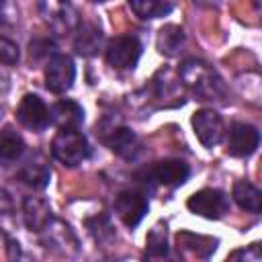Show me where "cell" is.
Here are the masks:
<instances>
[{
    "label": "cell",
    "mask_w": 262,
    "mask_h": 262,
    "mask_svg": "<svg viewBox=\"0 0 262 262\" xmlns=\"http://www.w3.org/2000/svg\"><path fill=\"white\" fill-rule=\"evenodd\" d=\"M8 213H12V199L4 188H0V215H8Z\"/></svg>",
    "instance_id": "obj_28"
},
{
    "label": "cell",
    "mask_w": 262,
    "mask_h": 262,
    "mask_svg": "<svg viewBox=\"0 0 262 262\" xmlns=\"http://www.w3.org/2000/svg\"><path fill=\"white\" fill-rule=\"evenodd\" d=\"M231 196L237 203V207L244 209V211H250V213H260L262 211V192L246 180H237L233 184Z\"/></svg>",
    "instance_id": "obj_18"
},
{
    "label": "cell",
    "mask_w": 262,
    "mask_h": 262,
    "mask_svg": "<svg viewBox=\"0 0 262 262\" xmlns=\"http://www.w3.org/2000/svg\"><path fill=\"white\" fill-rule=\"evenodd\" d=\"M76 80V66L70 55L53 53L45 63V86L53 94H63Z\"/></svg>",
    "instance_id": "obj_6"
},
{
    "label": "cell",
    "mask_w": 262,
    "mask_h": 262,
    "mask_svg": "<svg viewBox=\"0 0 262 262\" xmlns=\"http://www.w3.org/2000/svg\"><path fill=\"white\" fill-rule=\"evenodd\" d=\"M178 76L201 100H223L225 96V84L221 76L203 59H184Z\"/></svg>",
    "instance_id": "obj_1"
},
{
    "label": "cell",
    "mask_w": 262,
    "mask_h": 262,
    "mask_svg": "<svg viewBox=\"0 0 262 262\" xmlns=\"http://www.w3.org/2000/svg\"><path fill=\"white\" fill-rule=\"evenodd\" d=\"M192 129H194L196 139L205 147H209V149L215 147L223 139V133H225L223 119L213 108H201V111H196L192 115Z\"/></svg>",
    "instance_id": "obj_9"
},
{
    "label": "cell",
    "mask_w": 262,
    "mask_h": 262,
    "mask_svg": "<svg viewBox=\"0 0 262 262\" xmlns=\"http://www.w3.org/2000/svg\"><path fill=\"white\" fill-rule=\"evenodd\" d=\"M20 53H18V45L14 41H10L8 37L0 35V63L2 66H14L18 61Z\"/></svg>",
    "instance_id": "obj_24"
},
{
    "label": "cell",
    "mask_w": 262,
    "mask_h": 262,
    "mask_svg": "<svg viewBox=\"0 0 262 262\" xmlns=\"http://www.w3.org/2000/svg\"><path fill=\"white\" fill-rule=\"evenodd\" d=\"M127 2H129L131 10L143 20L166 16L172 10V2L170 0H127Z\"/></svg>",
    "instance_id": "obj_21"
},
{
    "label": "cell",
    "mask_w": 262,
    "mask_h": 262,
    "mask_svg": "<svg viewBox=\"0 0 262 262\" xmlns=\"http://www.w3.org/2000/svg\"><path fill=\"white\" fill-rule=\"evenodd\" d=\"M18 20V10L12 0H0V27H10Z\"/></svg>",
    "instance_id": "obj_25"
},
{
    "label": "cell",
    "mask_w": 262,
    "mask_h": 262,
    "mask_svg": "<svg viewBox=\"0 0 262 262\" xmlns=\"http://www.w3.org/2000/svg\"><path fill=\"white\" fill-rule=\"evenodd\" d=\"M186 41V35H184V29L178 27V25H164L160 31H158V37H156V47L162 55L166 57H174L180 47L184 45Z\"/></svg>",
    "instance_id": "obj_17"
},
{
    "label": "cell",
    "mask_w": 262,
    "mask_h": 262,
    "mask_svg": "<svg viewBox=\"0 0 262 262\" xmlns=\"http://www.w3.org/2000/svg\"><path fill=\"white\" fill-rule=\"evenodd\" d=\"M16 119L29 131H43L49 125V108L37 94H25L18 102Z\"/></svg>",
    "instance_id": "obj_10"
},
{
    "label": "cell",
    "mask_w": 262,
    "mask_h": 262,
    "mask_svg": "<svg viewBox=\"0 0 262 262\" xmlns=\"http://www.w3.org/2000/svg\"><path fill=\"white\" fill-rule=\"evenodd\" d=\"M90 233L94 235L96 242H113L115 239V229L111 225V219L106 215H96L86 221Z\"/></svg>",
    "instance_id": "obj_23"
},
{
    "label": "cell",
    "mask_w": 262,
    "mask_h": 262,
    "mask_svg": "<svg viewBox=\"0 0 262 262\" xmlns=\"http://www.w3.org/2000/svg\"><path fill=\"white\" fill-rule=\"evenodd\" d=\"M145 174L151 178V182H158L164 186H180L188 180L190 168L182 160H160V162H154L145 170Z\"/></svg>",
    "instance_id": "obj_11"
},
{
    "label": "cell",
    "mask_w": 262,
    "mask_h": 262,
    "mask_svg": "<svg viewBox=\"0 0 262 262\" xmlns=\"http://www.w3.org/2000/svg\"><path fill=\"white\" fill-rule=\"evenodd\" d=\"M53 49H55L53 41H47V39H43V41H33V43H31V57H41V55L51 57V55H53Z\"/></svg>",
    "instance_id": "obj_26"
},
{
    "label": "cell",
    "mask_w": 262,
    "mask_h": 262,
    "mask_svg": "<svg viewBox=\"0 0 262 262\" xmlns=\"http://www.w3.org/2000/svg\"><path fill=\"white\" fill-rule=\"evenodd\" d=\"M90 2H108V0H90Z\"/></svg>",
    "instance_id": "obj_29"
},
{
    "label": "cell",
    "mask_w": 262,
    "mask_h": 262,
    "mask_svg": "<svg viewBox=\"0 0 262 262\" xmlns=\"http://www.w3.org/2000/svg\"><path fill=\"white\" fill-rule=\"evenodd\" d=\"M23 217H25V225L31 231L41 233L51 221H53V211L49 207V203L41 196H25L23 201Z\"/></svg>",
    "instance_id": "obj_14"
},
{
    "label": "cell",
    "mask_w": 262,
    "mask_h": 262,
    "mask_svg": "<svg viewBox=\"0 0 262 262\" xmlns=\"http://www.w3.org/2000/svg\"><path fill=\"white\" fill-rule=\"evenodd\" d=\"M260 250H258V244H252L248 250H237V252H233V254H229V258L231 260H235V258H246V260H260Z\"/></svg>",
    "instance_id": "obj_27"
},
{
    "label": "cell",
    "mask_w": 262,
    "mask_h": 262,
    "mask_svg": "<svg viewBox=\"0 0 262 262\" xmlns=\"http://www.w3.org/2000/svg\"><path fill=\"white\" fill-rule=\"evenodd\" d=\"M143 53V45L135 35H119L106 43L104 57L115 70H133Z\"/></svg>",
    "instance_id": "obj_4"
},
{
    "label": "cell",
    "mask_w": 262,
    "mask_h": 262,
    "mask_svg": "<svg viewBox=\"0 0 262 262\" xmlns=\"http://www.w3.org/2000/svg\"><path fill=\"white\" fill-rule=\"evenodd\" d=\"M145 246H147L145 254L149 258H164V256H168V229H166V223H158V225L151 227V231L147 233Z\"/></svg>",
    "instance_id": "obj_22"
},
{
    "label": "cell",
    "mask_w": 262,
    "mask_h": 262,
    "mask_svg": "<svg viewBox=\"0 0 262 262\" xmlns=\"http://www.w3.org/2000/svg\"><path fill=\"white\" fill-rule=\"evenodd\" d=\"M23 154H25V139L12 127H2L0 129V162L2 164L16 162Z\"/></svg>",
    "instance_id": "obj_19"
},
{
    "label": "cell",
    "mask_w": 262,
    "mask_h": 262,
    "mask_svg": "<svg viewBox=\"0 0 262 262\" xmlns=\"http://www.w3.org/2000/svg\"><path fill=\"white\" fill-rule=\"evenodd\" d=\"M43 23L57 35H68L78 29L80 16L70 0H39Z\"/></svg>",
    "instance_id": "obj_3"
},
{
    "label": "cell",
    "mask_w": 262,
    "mask_h": 262,
    "mask_svg": "<svg viewBox=\"0 0 262 262\" xmlns=\"http://www.w3.org/2000/svg\"><path fill=\"white\" fill-rule=\"evenodd\" d=\"M102 143L125 160H135L141 154V139L129 127H113L102 135Z\"/></svg>",
    "instance_id": "obj_12"
},
{
    "label": "cell",
    "mask_w": 262,
    "mask_h": 262,
    "mask_svg": "<svg viewBox=\"0 0 262 262\" xmlns=\"http://www.w3.org/2000/svg\"><path fill=\"white\" fill-rule=\"evenodd\" d=\"M176 242H178V250L188 252V254H192L196 258H207L211 254V252L203 250V246L217 248V239L205 237V235H196V233H190V231H180L176 235Z\"/></svg>",
    "instance_id": "obj_20"
},
{
    "label": "cell",
    "mask_w": 262,
    "mask_h": 262,
    "mask_svg": "<svg viewBox=\"0 0 262 262\" xmlns=\"http://www.w3.org/2000/svg\"><path fill=\"white\" fill-rule=\"evenodd\" d=\"M102 41H104V35H102L98 25H94V23H80L78 29H76L74 49H76V53H80L84 57H90V55H96L100 51Z\"/></svg>",
    "instance_id": "obj_16"
},
{
    "label": "cell",
    "mask_w": 262,
    "mask_h": 262,
    "mask_svg": "<svg viewBox=\"0 0 262 262\" xmlns=\"http://www.w3.org/2000/svg\"><path fill=\"white\" fill-rule=\"evenodd\" d=\"M260 145V133L250 123H231L225 139L227 154L233 158H248Z\"/></svg>",
    "instance_id": "obj_8"
},
{
    "label": "cell",
    "mask_w": 262,
    "mask_h": 262,
    "mask_svg": "<svg viewBox=\"0 0 262 262\" xmlns=\"http://www.w3.org/2000/svg\"><path fill=\"white\" fill-rule=\"evenodd\" d=\"M186 207L190 213L205 219H221L229 211V199L219 188H203L188 196Z\"/></svg>",
    "instance_id": "obj_5"
},
{
    "label": "cell",
    "mask_w": 262,
    "mask_h": 262,
    "mask_svg": "<svg viewBox=\"0 0 262 262\" xmlns=\"http://www.w3.org/2000/svg\"><path fill=\"white\" fill-rule=\"evenodd\" d=\"M51 154L59 164L76 168L90 158L92 149L86 135H82L78 129H59L51 141Z\"/></svg>",
    "instance_id": "obj_2"
},
{
    "label": "cell",
    "mask_w": 262,
    "mask_h": 262,
    "mask_svg": "<svg viewBox=\"0 0 262 262\" xmlns=\"http://www.w3.org/2000/svg\"><path fill=\"white\" fill-rule=\"evenodd\" d=\"M147 209H149V203H147V196L143 190L125 188L115 196V213L127 227L139 225V221L145 217Z\"/></svg>",
    "instance_id": "obj_7"
},
{
    "label": "cell",
    "mask_w": 262,
    "mask_h": 262,
    "mask_svg": "<svg viewBox=\"0 0 262 262\" xmlns=\"http://www.w3.org/2000/svg\"><path fill=\"white\" fill-rule=\"evenodd\" d=\"M16 178L20 182H25L27 186L35 188V190H43L49 184L51 178V170L47 166V160L41 154H33L16 172Z\"/></svg>",
    "instance_id": "obj_13"
},
{
    "label": "cell",
    "mask_w": 262,
    "mask_h": 262,
    "mask_svg": "<svg viewBox=\"0 0 262 262\" xmlns=\"http://www.w3.org/2000/svg\"><path fill=\"white\" fill-rule=\"evenodd\" d=\"M49 123L57 129H78L84 123V108L70 98H61L49 108Z\"/></svg>",
    "instance_id": "obj_15"
}]
</instances>
